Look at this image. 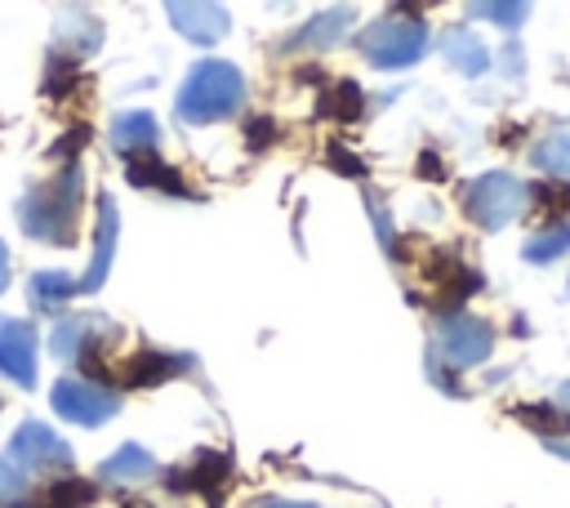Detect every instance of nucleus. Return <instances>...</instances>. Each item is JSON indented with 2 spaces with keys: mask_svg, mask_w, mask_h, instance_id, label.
Returning <instances> with one entry per match:
<instances>
[{
  "mask_svg": "<svg viewBox=\"0 0 570 508\" xmlns=\"http://www.w3.org/2000/svg\"><path fill=\"white\" fill-rule=\"evenodd\" d=\"M76 214H80V169H76V160H67L49 183L31 187L18 205L22 232L36 236V241H58V245L76 241Z\"/></svg>",
  "mask_w": 570,
  "mask_h": 508,
  "instance_id": "f257e3e1",
  "label": "nucleus"
},
{
  "mask_svg": "<svg viewBox=\"0 0 570 508\" xmlns=\"http://www.w3.org/2000/svg\"><path fill=\"white\" fill-rule=\"evenodd\" d=\"M245 98V76L223 62V58H205L187 71L183 89H178V120L187 125H214L227 120Z\"/></svg>",
  "mask_w": 570,
  "mask_h": 508,
  "instance_id": "f03ea898",
  "label": "nucleus"
},
{
  "mask_svg": "<svg viewBox=\"0 0 570 508\" xmlns=\"http://www.w3.org/2000/svg\"><path fill=\"white\" fill-rule=\"evenodd\" d=\"M356 45L370 67H410L428 49V22H419L410 13H387V18L370 22L356 36Z\"/></svg>",
  "mask_w": 570,
  "mask_h": 508,
  "instance_id": "7ed1b4c3",
  "label": "nucleus"
},
{
  "mask_svg": "<svg viewBox=\"0 0 570 508\" xmlns=\"http://www.w3.org/2000/svg\"><path fill=\"white\" fill-rule=\"evenodd\" d=\"M521 209H525V183L508 169H490L463 187V214L485 232L508 227Z\"/></svg>",
  "mask_w": 570,
  "mask_h": 508,
  "instance_id": "20e7f679",
  "label": "nucleus"
},
{
  "mask_svg": "<svg viewBox=\"0 0 570 508\" xmlns=\"http://www.w3.org/2000/svg\"><path fill=\"white\" fill-rule=\"evenodd\" d=\"M494 348V330L490 321L472 316V312H445L436 321V339H432V361H450L454 370H472L490 356Z\"/></svg>",
  "mask_w": 570,
  "mask_h": 508,
  "instance_id": "39448f33",
  "label": "nucleus"
},
{
  "mask_svg": "<svg viewBox=\"0 0 570 508\" xmlns=\"http://www.w3.org/2000/svg\"><path fill=\"white\" fill-rule=\"evenodd\" d=\"M49 401H53V410L62 419L85 423V428H98V423H107L120 410V397L111 388L89 383V379H58L53 392H49Z\"/></svg>",
  "mask_w": 570,
  "mask_h": 508,
  "instance_id": "423d86ee",
  "label": "nucleus"
},
{
  "mask_svg": "<svg viewBox=\"0 0 570 508\" xmlns=\"http://www.w3.org/2000/svg\"><path fill=\"white\" fill-rule=\"evenodd\" d=\"M9 450H13V463H22V468H67V463H71L67 441H62L53 428H45L40 419L18 423Z\"/></svg>",
  "mask_w": 570,
  "mask_h": 508,
  "instance_id": "0eeeda50",
  "label": "nucleus"
},
{
  "mask_svg": "<svg viewBox=\"0 0 570 508\" xmlns=\"http://www.w3.org/2000/svg\"><path fill=\"white\" fill-rule=\"evenodd\" d=\"M0 374L22 388L36 383V330L31 321H0Z\"/></svg>",
  "mask_w": 570,
  "mask_h": 508,
  "instance_id": "6e6552de",
  "label": "nucleus"
},
{
  "mask_svg": "<svg viewBox=\"0 0 570 508\" xmlns=\"http://www.w3.org/2000/svg\"><path fill=\"white\" fill-rule=\"evenodd\" d=\"M116 236H120V214H116V201L111 196H98V232H94V258H89V272L80 276V290L94 294L107 272H111V258H116Z\"/></svg>",
  "mask_w": 570,
  "mask_h": 508,
  "instance_id": "1a4fd4ad",
  "label": "nucleus"
},
{
  "mask_svg": "<svg viewBox=\"0 0 570 508\" xmlns=\"http://www.w3.org/2000/svg\"><path fill=\"white\" fill-rule=\"evenodd\" d=\"M169 22L178 36L196 40V45H218L227 36V9L223 4H169Z\"/></svg>",
  "mask_w": 570,
  "mask_h": 508,
  "instance_id": "9d476101",
  "label": "nucleus"
},
{
  "mask_svg": "<svg viewBox=\"0 0 570 508\" xmlns=\"http://www.w3.org/2000/svg\"><path fill=\"white\" fill-rule=\"evenodd\" d=\"M156 138H160V129H156V116H147V111H120L111 120V147L125 152L129 160L151 156Z\"/></svg>",
  "mask_w": 570,
  "mask_h": 508,
  "instance_id": "9b49d317",
  "label": "nucleus"
},
{
  "mask_svg": "<svg viewBox=\"0 0 570 508\" xmlns=\"http://www.w3.org/2000/svg\"><path fill=\"white\" fill-rule=\"evenodd\" d=\"M160 468H156V459L142 450V446H120L111 459H102V468H98V477L102 481H111V486H138V481H147V477H156Z\"/></svg>",
  "mask_w": 570,
  "mask_h": 508,
  "instance_id": "f8f14e48",
  "label": "nucleus"
},
{
  "mask_svg": "<svg viewBox=\"0 0 570 508\" xmlns=\"http://www.w3.org/2000/svg\"><path fill=\"white\" fill-rule=\"evenodd\" d=\"M441 49H445L450 67H459L463 76H481V71H485V62H490L485 45H481L463 22H459V27H450V31L441 36Z\"/></svg>",
  "mask_w": 570,
  "mask_h": 508,
  "instance_id": "ddd939ff",
  "label": "nucleus"
},
{
  "mask_svg": "<svg viewBox=\"0 0 570 508\" xmlns=\"http://www.w3.org/2000/svg\"><path fill=\"white\" fill-rule=\"evenodd\" d=\"M187 365H191L187 356H169V352L142 348V352L125 365V379H129V383H165V379H174V374L187 370Z\"/></svg>",
  "mask_w": 570,
  "mask_h": 508,
  "instance_id": "4468645a",
  "label": "nucleus"
},
{
  "mask_svg": "<svg viewBox=\"0 0 570 508\" xmlns=\"http://www.w3.org/2000/svg\"><path fill=\"white\" fill-rule=\"evenodd\" d=\"M227 477V455L218 450H200L183 472H174V490H209Z\"/></svg>",
  "mask_w": 570,
  "mask_h": 508,
  "instance_id": "2eb2a0df",
  "label": "nucleus"
},
{
  "mask_svg": "<svg viewBox=\"0 0 570 508\" xmlns=\"http://www.w3.org/2000/svg\"><path fill=\"white\" fill-rule=\"evenodd\" d=\"M347 18H352V9H330V13L312 18L289 45H294V49H325V45H334V40L347 31Z\"/></svg>",
  "mask_w": 570,
  "mask_h": 508,
  "instance_id": "dca6fc26",
  "label": "nucleus"
},
{
  "mask_svg": "<svg viewBox=\"0 0 570 508\" xmlns=\"http://www.w3.org/2000/svg\"><path fill=\"white\" fill-rule=\"evenodd\" d=\"M76 290H80V281H71L67 272H36L31 276V303L40 312H58Z\"/></svg>",
  "mask_w": 570,
  "mask_h": 508,
  "instance_id": "f3484780",
  "label": "nucleus"
},
{
  "mask_svg": "<svg viewBox=\"0 0 570 508\" xmlns=\"http://www.w3.org/2000/svg\"><path fill=\"white\" fill-rule=\"evenodd\" d=\"M129 183H134V187H165V192H174V196H187L183 178H178L165 160H156V156H138V160H129Z\"/></svg>",
  "mask_w": 570,
  "mask_h": 508,
  "instance_id": "a211bd4d",
  "label": "nucleus"
},
{
  "mask_svg": "<svg viewBox=\"0 0 570 508\" xmlns=\"http://www.w3.org/2000/svg\"><path fill=\"white\" fill-rule=\"evenodd\" d=\"M534 165H539L543 174L570 183V129H552V134L534 147Z\"/></svg>",
  "mask_w": 570,
  "mask_h": 508,
  "instance_id": "6ab92c4d",
  "label": "nucleus"
},
{
  "mask_svg": "<svg viewBox=\"0 0 570 508\" xmlns=\"http://www.w3.org/2000/svg\"><path fill=\"white\" fill-rule=\"evenodd\" d=\"M102 321L98 316H67L58 330H53V356H62V361H71V356H80L85 352V339H89V330H98Z\"/></svg>",
  "mask_w": 570,
  "mask_h": 508,
  "instance_id": "aec40b11",
  "label": "nucleus"
},
{
  "mask_svg": "<svg viewBox=\"0 0 570 508\" xmlns=\"http://www.w3.org/2000/svg\"><path fill=\"white\" fill-rule=\"evenodd\" d=\"M570 250V223H552V227H543L539 236H530L525 241V258L530 263H552V258H561Z\"/></svg>",
  "mask_w": 570,
  "mask_h": 508,
  "instance_id": "412c9836",
  "label": "nucleus"
},
{
  "mask_svg": "<svg viewBox=\"0 0 570 508\" xmlns=\"http://www.w3.org/2000/svg\"><path fill=\"white\" fill-rule=\"evenodd\" d=\"M94 504V486L89 481H58L49 486V504L45 508H85Z\"/></svg>",
  "mask_w": 570,
  "mask_h": 508,
  "instance_id": "4be33fe9",
  "label": "nucleus"
},
{
  "mask_svg": "<svg viewBox=\"0 0 570 508\" xmlns=\"http://www.w3.org/2000/svg\"><path fill=\"white\" fill-rule=\"evenodd\" d=\"M22 495H27V477L9 459H0V504H18Z\"/></svg>",
  "mask_w": 570,
  "mask_h": 508,
  "instance_id": "5701e85b",
  "label": "nucleus"
},
{
  "mask_svg": "<svg viewBox=\"0 0 570 508\" xmlns=\"http://www.w3.org/2000/svg\"><path fill=\"white\" fill-rule=\"evenodd\" d=\"M472 13L499 18V27H521V18H525L530 9H525V4H472Z\"/></svg>",
  "mask_w": 570,
  "mask_h": 508,
  "instance_id": "b1692460",
  "label": "nucleus"
},
{
  "mask_svg": "<svg viewBox=\"0 0 570 508\" xmlns=\"http://www.w3.org/2000/svg\"><path fill=\"white\" fill-rule=\"evenodd\" d=\"M552 406H557V410H561V419L570 423V379H566V383L557 388V401H552Z\"/></svg>",
  "mask_w": 570,
  "mask_h": 508,
  "instance_id": "393cba45",
  "label": "nucleus"
},
{
  "mask_svg": "<svg viewBox=\"0 0 570 508\" xmlns=\"http://www.w3.org/2000/svg\"><path fill=\"white\" fill-rule=\"evenodd\" d=\"M9 285V250H4V241H0V290Z\"/></svg>",
  "mask_w": 570,
  "mask_h": 508,
  "instance_id": "a878e982",
  "label": "nucleus"
},
{
  "mask_svg": "<svg viewBox=\"0 0 570 508\" xmlns=\"http://www.w3.org/2000/svg\"><path fill=\"white\" fill-rule=\"evenodd\" d=\"M267 508H316V504H285V499H281V504H267Z\"/></svg>",
  "mask_w": 570,
  "mask_h": 508,
  "instance_id": "bb28decb",
  "label": "nucleus"
}]
</instances>
